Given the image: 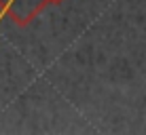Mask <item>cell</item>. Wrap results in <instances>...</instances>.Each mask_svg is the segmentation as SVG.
I'll return each mask as SVG.
<instances>
[{"label": "cell", "mask_w": 146, "mask_h": 135, "mask_svg": "<svg viewBox=\"0 0 146 135\" xmlns=\"http://www.w3.org/2000/svg\"><path fill=\"white\" fill-rule=\"evenodd\" d=\"M59 2L62 0H0V21L9 17L17 26H28L44 7Z\"/></svg>", "instance_id": "6da1fadb"}]
</instances>
